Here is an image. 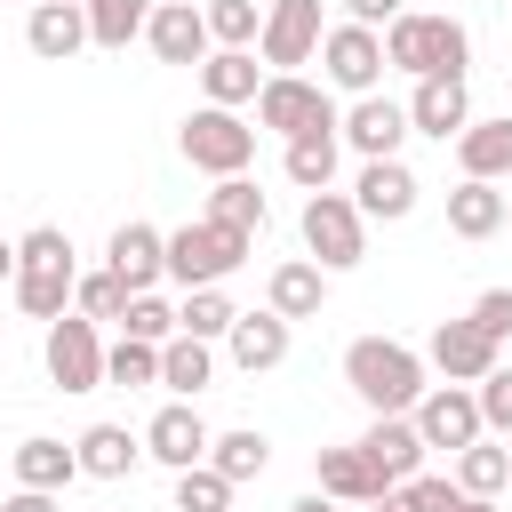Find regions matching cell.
<instances>
[{
  "label": "cell",
  "instance_id": "1",
  "mask_svg": "<svg viewBox=\"0 0 512 512\" xmlns=\"http://www.w3.org/2000/svg\"><path fill=\"white\" fill-rule=\"evenodd\" d=\"M376 40H384V72H408V80H464V64H472V32L456 16L400 8Z\"/></svg>",
  "mask_w": 512,
  "mask_h": 512
},
{
  "label": "cell",
  "instance_id": "2",
  "mask_svg": "<svg viewBox=\"0 0 512 512\" xmlns=\"http://www.w3.org/2000/svg\"><path fill=\"white\" fill-rule=\"evenodd\" d=\"M72 280H80L72 232H56V224H32V232L16 240V280H8L16 312H24V320H64V312H72Z\"/></svg>",
  "mask_w": 512,
  "mask_h": 512
},
{
  "label": "cell",
  "instance_id": "3",
  "mask_svg": "<svg viewBox=\"0 0 512 512\" xmlns=\"http://www.w3.org/2000/svg\"><path fill=\"white\" fill-rule=\"evenodd\" d=\"M344 384L368 400V416H408L424 400V352H408L392 336H352L344 344Z\"/></svg>",
  "mask_w": 512,
  "mask_h": 512
},
{
  "label": "cell",
  "instance_id": "4",
  "mask_svg": "<svg viewBox=\"0 0 512 512\" xmlns=\"http://www.w3.org/2000/svg\"><path fill=\"white\" fill-rule=\"evenodd\" d=\"M248 248H256L248 232L192 216V224H176V232H168V280H176V288H224V280L248 264Z\"/></svg>",
  "mask_w": 512,
  "mask_h": 512
},
{
  "label": "cell",
  "instance_id": "5",
  "mask_svg": "<svg viewBox=\"0 0 512 512\" xmlns=\"http://www.w3.org/2000/svg\"><path fill=\"white\" fill-rule=\"evenodd\" d=\"M176 152H184L200 176H248V160H256V120L200 104V112L176 128Z\"/></svg>",
  "mask_w": 512,
  "mask_h": 512
},
{
  "label": "cell",
  "instance_id": "6",
  "mask_svg": "<svg viewBox=\"0 0 512 512\" xmlns=\"http://www.w3.org/2000/svg\"><path fill=\"white\" fill-rule=\"evenodd\" d=\"M304 256L320 272H352L368 256V224H360L352 192H304Z\"/></svg>",
  "mask_w": 512,
  "mask_h": 512
},
{
  "label": "cell",
  "instance_id": "7",
  "mask_svg": "<svg viewBox=\"0 0 512 512\" xmlns=\"http://www.w3.org/2000/svg\"><path fill=\"white\" fill-rule=\"evenodd\" d=\"M256 128H272V136L288 144V136L336 128V104H328V88L304 80V72H264V88H256Z\"/></svg>",
  "mask_w": 512,
  "mask_h": 512
},
{
  "label": "cell",
  "instance_id": "8",
  "mask_svg": "<svg viewBox=\"0 0 512 512\" xmlns=\"http://www.w3.org/2000/svg\"><path fill=\"white\" fill-rule=\"evenodd\" d=\"M40 360H48V384L56 392H96L104 384V336H96V320H80V312L48 320Z\"/></svg>",
  "mask_w": 512,
  "mask_h": 512
},
{
  "label": "cell",
  "instance_id": "9",
  "mask_svg": "<svg viewBox=\"0 0 512 512\" xmlns=\"http://www.w3.org/2000/svg\"><path fill=\"white\" fill-rule=\"evenodd\" d=\"M320 88L376 96V88H384V40L360 32V24H328V32H320Z\"/></svg>",
  "mask_w": 512,
  "mask_h": 512
},
{
  "label": "cell",
  "instance_id": "10",
  "mask_svg": "<svg viewBox=\"0 0 512 512\" xmlns=\"http://www.w3.org/2000/svg\"><path fill=\"white\" fill-rule=\"evenodd\" d=\"M320 0H264V32H256V56L264 72H296L320 56Z\"/></svg>",
  "mask_w": 512,
  "mask_h": 512
},
{
  "label": "cell",
  "instance_id": "11",
  "mask_svg": "<svg viewBox=\"0 0 512 512\" xmlns=\"http://www.w3.org/2000/svg\"><path fill=\"white\" fill-rule=\"evenodd\" d=\"M408 424H416L424 448H472V440H488V432H480L472 384H424V400L408 408Z\"/></svg>",
  "mask_w": 512,
  "mask_h": 512
},
{
  "label": "cell",
  "instance_id": "12",
  "mask_svg": "<svg viewBox=\"0 0 512 512\" xmlns=\"http://www.w3.org/2000/svg\"><path fill=\"white\" fill-rule=\"evenodd\" d=\"M104 272H112L128 296L160 288V280H168V232H160V224H144V216H128V224L104 240Z\"/></svg>",
  "mask_w": 512,
  "mask_h": 512
},
{
  "label": "cell",
  "instance_id": "13",
  "mask_svg": "<svg viewBox=\"0 0 512 512\" xmlns=\"http://www.w3.org/2000/svg\"><path fill=\"white\" fill-rule=\"evenodd\" d=\"M336 144H352L360 160H400L408 144V112L376 88V96H352V112H336Z\"/></svg>",
  "mask_w": 512,
  "mask_h": 512
},
{
  "label": "cell",
  "instance_id": "14",
  "mask_svg": "<svg viewBox=\"0 0 512 512\" xmlns=\"http://www.w3.org/2000/svg\"><path fill=\"white\" fill-rule=\"evenodd\" d=\"M136 440H144V456H152V464L192 472V464H208V440H216V432H208V416H200L192 400H168V408H160Z\"/></svg>",
  "mask_w": 512,
  "mask_h": 512
},
{
  "label": "cell",
  "instance_id": "15",
  "mask_svg": "<svg viewBox=\"0 0 512 512\" xmlns=\"http://www.w3.org/2000/svg\"><path fill=\"white\" fill-rule=\"evenodd\" d=\"M416 168L408 160H360V176H352V208H360V224H400L408 208H416Z\"/></svg>",
  "mask_w": 512,
  "mask_h": 512
},
{
  "label": "cell",
  "instance_id": "16",
  "mask_svg": "<svg viewBox=\"0 0 512 512\" xmlns=\"http://www.w3.org/2000/svg\"><path fill=\"white\" fill-rule=\"evenodd\" d=\"M496 360H504V344H488L472 320H440V328H432V344H424V368H440L448 384H480Z\"/></svg>",
  "mask_w": 512,
  "mask_h": 512
},
{
  "label": "cell",
  "instance_id": "17",
  "mask_svg": "<svg viewBox=\"0 0 512 512\" xmlns=\"http://www.w3.org/2000/svg\"><path fill=\"white\" fill-rule=\"evenodd\" d=\"M352 448L368 456V472H376L384 488H408V480H416V464H424V440H416V424H408V416H376Z\"/></svg>",
  "mask_w": 512,
  "mask_h": 512
},
{
  "label": "cell",
  "instance_id": "18",
  "mask_svg": "<svg viewBox=\"0 0 512 512\" xmlns=\"http://www.w3.org/2000/svg\"><path fill=\"white\" fill-rule=\"evenodd\" d=\"M400 112H408V136H440L448 144V136L472 128V88L464 80H416V96Z\"/></svg>",
  "mask_w": 512,
  "mask_h": 512
},
{
  "label": "cell",
  "instance_id": "19",
  "mask_svg": "<svg viewBox=\"0 0 512 512\" xmlns=\"http://www.w3.org/2000/svg\"><path fill=\"white\" fill-rule=\"evenodd\" d=\"M288 344H296V328H288L280 312H240L232 336H224V352H232L240 376H272V368L288 360Z\"/></svg>",
  "mask_w": 512,
  "mask_h": 512
},
{
  "label": "cell",
  "instance_id": "20",
  "mask_svg": "<svg viewBox=\"0 0 512 512\" xmlns=\"http://www.w3.org/2000/svg\"><path fill=\"white\" fill-rule=\"evenodd\" d=\"M144 48H152L160 64H192V72H200V56H208V24H200V8H192V0H160L152 24H144Z\"/></svg>",
  "mask_w": 512,
  "mask_h": 512
},
{
  "label": "cell",
  "instance_id": "21",
  "mask_svg": "<svg viewBox=\"0 0 512 512\" xmlns=\"http://www.w3.org/2000/svg\"><path fill=\"white\" fill-rule=\"evenodd\" d=\"M320 304H328V272H320L312 256L272 264V280H264V312H280V320L296 328V320H320Z\"/></svg>",
  "mask_w": 512,
  "mask_h": 512
},
{
  "label": "cell",
  "instance_id": "22",
  "mask_svg": "<svg viewBox=\"0 0 512 512\" xmlns=\"http://www.w3.org/2000/svg\"><path fill=\"white\" fill-rule=\"evenodd\" d=\"M24 48H32L40 64H72V56L88 48V16L64 8V0H32V16H24Z\"/></svg>",
  "mask_w": 512,
  "mask_h": 512
},
{
  "label": "cell",
  "instance_id": "23",
  "mask_svg": "<svg viewBox=\"0 0 512 512\" xmlns=\"http://www.w3.org/2000/svg\"><path fill=\"white\" fill-rule=\"evenodd\" d=\"M200 88H208V104H216V112L256 104V88H264L256 48H208V56H200Z\"/></svg>",
  "mask_w": 512,
  "mask_h": 512
},
{
  "label": "cell",
  "instance_id": "24",
  "mask_svg": "<svg viewBox=\"0 0 512 512\" xmlns=\"http://www.w3.org/2000/svg\"><path fill=\"white\" fill-rule=\"evenodd\" d=\"M16 456V488H40V496H64L72 480H80V456L56 440V432H32V440H16L8 448Z\"/></svg>",
  "mask_w": 512,
  "mask_h": 512
},
{
  "label": "cell",
  "instance_id": "25",
  "mask_svg": "<svg viewBox=\"0 0 512 512\" xmlns=\"http://www.w3.org/2000/svg\"><path fill=\"white\" fill-rule=\"evenodd\" d=\"M72 456H80L88 480H128V472L144 464V440H136L128 424H88V432L72 440Z\"/></svg>",
  "mask_w": 512,
  "mask_h": 512
},
{
  "label": "cell",
  "instance_id": "26",
  "mask_svg": "<svg viewBox=\"0 0 512 512\" xmlns=\"http://www.w3.org/2000/svg\"><path fill=\"white\" fill-rule=\"evenodd\" d=\"M312 488H320L328 504H376V496H384V480L368 472L360 448H320V456H312Z\"/></svg>",
  "mask_w": 512,
  "mask_h": 512
},
{
  "label": "cell",
  "instance_id": "27",
  "mask_svg": "<svg viewBox=\"0 0 512 512\" xmlns=\"http://www.w3.org/2000/svg\"><path fill=\"white\" fill-rule=\"evenodd\" d=\"M456 168H464L472 184L512 176V112H504V120H472V128L456 136Z\"/></svg>",
  "mask_w": 512,
  "mask_h": 512
},
{
  "label": "cell",
  "instance_id": "28",
  "mask_svg": "<svg viewBox=\"0 0 512 512\" xmlns=\"http://www.w3.org/2000/svg\"><path fill=\"white\" fill-rule=\"evenodd\" d=\"M336 160H344V144H336V128H312V136H288V152H280V168H288V184H296V192H336Z\"/></svg>",
  "mask_w": 512,
  "mask_h": 512
},
{
  "label": "cell",
  "instance_id": "29",
  "mask_svg": "<svg viewBox=\"0 0 512 512\" xmlns=\"http://www.w3.org/2000/svg\"><path fill=\"white\" fill-rule=\"evenodd\" d=\"M448 232H456V240H496V232H504V192L464 176V184L448 192Z\"/></svg>",
  "mask_w": 512,
  "mask_h": 512
},
{
  "label": "cell",
  "instance_id": "30",
  "mask_svg": "<svg viewBox=\"0 0 512 512\" xmlns=\"http://www.w3.org/2000/svg\"><path fill=\"white\" fill-rule=\"evenodd\" d=\"M208 376H216V344H200V336H168V344H160V384H168L176 400H200Z\"/></svg>",
  "mask_w": 512,
  "mask_h": 512
},
{
  "label": "cell",
  "instance_id": "31",
  "mask_svg": "<svg viewBox=\"0 0 512 512\" xmlns=\"http://www.w3.org/2000/svg\"><path fill=\"white\" fill-rule=\"evenodd\" d=\"M152 8L160 0H88L80 16H88V48H128V40H144V24H152Z\"/></svg>",
  "mask_w": 512,
  "mask_h": 512
},
{
  "label": "cell",
  "instance_id": "32",
  "mask_svg": "<svg viewBox=\"0 0 512 512\" xmlns=\"http://www.w3.org/2000/svg\"><path fill=\"white\" fill-rule=\"evenodd\" d=\"M208 464L240 488V480H264V464H272V440L256 432V424H240V432H216L208 440Z\"/></svg>",
  "mask_w": 512,
  "mask_h": 512
},
{
  "label": "cell",
  "instance_id": "33",
  "mask_svg": "<svg viewBox=\"0 0 512 512\" xmlns=\"http://www.w3.org/2000/svg\"><path fill=\"white\" fill-rule=\"evenodd\" d=\"M264 216H272V208H264V192H256L248 176H216V192H208V224H232V232L256 240Z\"/></svg>",
  "mask_w": 512,
  "mask_h": 512
},
{
  "label": "cell",
  "instance_id": "34",
  "mask_svg": "<svg viewBox=\"0 0 512 512\" xmlns=\"http://www.w3.org/2000/svg\"><path fill=\"white\" fill-rule=\"evenodd\" d=\"M232 296L224 288H184V304H176V336H200V344H224L232 336Z\"/></svg>",
  "mask_w": 512,
  "mask_h": 512
},
{
  "label": "cell",
  "instance_id": "35",
  "mask_svg": "<svg viewBox=\"0 0 512 512\" xmlns=\"http://www.w3.org/2000/svg\"><path fill=\"white\" fill-rule=\"evenodd\" d=\"M456 488H464V496H496V488H512V448H496V440L456 448Z\"/></svg>",
  "mask_w": 512,
  "mask_h": 512
},
{
  "label": "cell",
  "instance_id": "36",
  "mask_svg": "<svg viewBox=\"0 0 512 512\" xmlns=\"http://www.w3.org/2000/svg\"><path fill=\"white\" fill-rule=\"evenodd\" d=\"M200 24H208V48H256L264 8H256V0H208V8H200Z\"/></svg>",
  "mask_w": 512,
  "mask_h": 512
},
{
  "label": "cell",
  "instance_id": "37",
  "mask_svg": "<svg viewBox=\"0 0 512 512\" xmlns=\"http://www.w3.org/2000/svg\"><path fill=\"white\" fill-rule=\"evenodd\" d=\"M104 384H120V392H136V384H160V344H136V336L104 344Z\"/></svg>",
  "mask_w": 512,
  "mask_h": 512
},
{
  "label": "cell",
  "instance_id": "38",
  "mask_svg": "<svg viewBox=\"0 0 512 512\" xmlns=\"http://www.w3.org/2000/svg\"><path fill=\"white\" fill-rule=\"evenodd\" d=\"M120 336H136V344H168V336H176V304H168L160 288L128 296V312H120Z\"/></svg>",
  "mask_w": 512,
  "mask_h": 512
},
{
  "label": "cell",
  "instance_id": "39",
  "mask_svg": "<svg viewBox=\"0 0 512 512\" xmlns=\"http://www.w3.org/2000/svg\"><path fill=\"white\" fill-rule=\"evenodd\" d=\"M176 512H232V480H224L216 464L176 472Z\"/></svg>",
  "mask_w": 512,
  "mask_h": 512
},
{
  "label": "cell",
  "instance_id": "40",
  "mask_svg": "<svg viewBox=\"0 0 512 512\" xmlns=\"http://www.w3.org/2000/svg\"><path fill=\"white\" fill-rule=\"evenodd\" d=\"M72 312H80V320H120V312H128V288H120L112 272H80V280H72Z\"/></svg>",
  "mask_w": 512,
  "mask_h": 512
},
{
  "label": "cell",
  "instance_id": "41",
  "mask_svg": "<svg viewBox=\"0 0 512 512\" xmlns=\"http://www.w3.org/2000/svg\"><path fill=\"white\" fill-rule=\"evenodd\" d=\"M472 400H480V432H504V440H512V368H504V360L472 384Z\"/></svg>",
  "mask_w": 512,
  "mask_h": 512
},
{
  "label": "cell",
  "instance_id": "42",
  "mask_svg": "<svg viewBox=\"0 0 512 512\" xmlns=\"http://www.w3.org/2000/svg\"><path fill=\"white\" fill-rule=\"evenodd\" d=\"M464 320H472V328H480L488 344H512V288H480Z\"/></svg>",
  "mask_w": 512,
  "mask_h": 512
},
{
  "label": "cell",
  "instance_id": "43",
  "mask_svg": "<svg viewBox=\"0 0 512 512\" xmlns=\"http://www.w3.org/2000/svg\"><path fill=\"white\" fill-rule=\"evenodd\" d=\"M408 496H416V512H456V504H464L456 480H408Z\"/></svg>",
  "mask_w": 512,
  "mask_h": 512
},
{
  "label": "cell",
  "instance_id": "44",
  "mask_svg": "<svg viewBox=\"0 0 512 512\" xmlns=\"http://www.w3.org/2000/svg\"><path fill=\"white\" fill-rule=\"evenodd\" d=\"M400 8H408V0H344V24H360V32H384Z\"/></svg>",
  "mask_w": 512,
  "mask_h": 512
},
{
  "label": "cell",
  "instance_id": "45",
  "mask_svg": "<svg viewBox=\"0 0 512 512\" xmlns=\"http://www.w3.org/2000/svg\"><path fill=\"white\" fill-rule=\"evenodd\" d=\"M0 512H64V504H56V496H40V488H16Z\"/></svg>",
  "mask_w": 512,
  "mask_h": 512
},
{
  "label": "cell",
  "instance_id": "46",
  "mask_svg": "<svg viewBox=\"0 0 512 512\" xmlns=\"http://www.w3.org/2000/svg\"><path fill=\"white\" fill-rule=\"evenodd\" d=\"M368 512H416V496H408V488H384V496H376Z\"/></svg>",
  "mask_w": 512,
  "mask_h": 512
},
{
  "label": "cell",
  "instance_id": "47",
  "mask_svg": "<svg viewBox=\"0 0 512 512\" xmlns=\"http://www.w3.org/2000/svg\"><path fill=\"white\" fill-rule=\"evenodd\" d=\"M288 512H344V504H328V496H320V488H312V496H296V504H288Z\"/></svg>",
  "mask_w": 512,
  "mask_h": 512
},
{
  "label": "cell",
  "instance_id": "48",
  "mask_svg": "<svg viewBox=\"0 0 512 512\" xmlns=\"http://www.w3.org/2000/svg\"><path fill=\"white\" fill-rule=\"evenodd\" d=\"M16 280V240H0V288Z\"/></svg>",
  "mask_w": 512,
  "mask_h": 512
},
{
  "label": "cell",
  "instance_id": "49",
  "mask_svg": "<svg viewBox=\"0 0 512 512\" xmlns=\"http://www.w3.org/2000/svg\"><path fill=\"white\" fill-rule=\"evenodd\" d=\"M456 512H496V496H464V504H456Z\"/></svg>",
  "mask_w": 512,
  "mask_h": 512
},
{
  "label": "cell",
  "instance_id": "50",
  "mask_svg": "<svg viewBox=\"0 0 512 512\" xmlns=\"http://www.w3.org/2000/svg\"><path fill=\"white\" fill-rule=\"evenodd\" d=\"M504 232H512V200H504Z\"/></svg>",
  "mask_w": 512,
  "mask_h": 512
},
{
  "label": "cell",
  "instance_id": "51",
  "mask_svg": "<svg viewBox=\"0 0 512 512\" xmlns=\"http://www.w3.org/2000/svg\"><path fill=\"white\" fill-rule=\"evenodd\" d=\"M64 8H88V0H64Z\"/></svg>",
  "mask_w": 512,
  "mask_h": 512
}]
</instances>
